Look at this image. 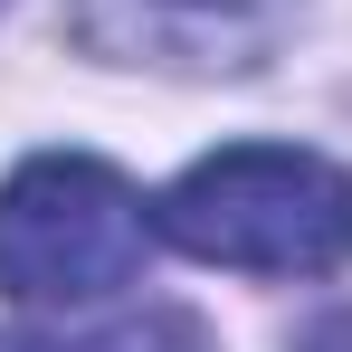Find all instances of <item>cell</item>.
Wrapping results in <instances>:
<instances>
[{"instance_id":"obj_1","label":"cell","mask_w":352,"mask_h":352,"mask_svg":"<svg viewBox=\"0 0 352 352\" xmlns=\"http://www.w3.org/2000/svg\"><path fill=\"white\" fill-rule=\"evenodd\" d=\"M153 229L200 267L333 276L352 257V172H333L305 143H229L153 200Z\"/></svg>"},{"instance_id":"obj_2","label":"cell","mask_w":352,"mask_h":352,"mask_svg":"<svg viewBox=\"0 0 352 352\" xmlns=\"http://www.w3.org/2000/svg\"><path fill=\"white\" fill-rule=\"evenodd\" d=\"M143 190L96 153H29L0 181V295L10 305H96L153 257Z\"/></svg>"},{"instance_id":"obj_3","label":"cell","mask_w":352,"mask_h":352,"mask_svg":"<svg viewBox=\"0 0 352 352\" xmlns=\"http://www.w3.org/2000/svg\"><path fill=\"white\" fill-rule=\"evenodd\" d=\"M67 38L105 67L248 76L276 48V10L267 0H67Z\"/></svg>"},{"instance_id":"obj_4","label":"cell","mask_w":352,"mask_h":352,"mask_svg":"<svg viewBox=\"0 0 352 352\" xmlns=\"http://www.w3.org/2000/svg\"><path fill=\"white\" fill-rule=\"evenodd\" d=\"M0 352H210V333L181 305H143V314L96 324V333H0Z\"/></svg>"},{"instance_id":"obj_5","label":"cell","mask_w":352,"mask_h":352,"mask_svg":"<svg viewBox=\"0 0 352 352\" xmlns=\"http://www.w3.org/2000/svg\"><path fill=\"white\" fill-rule=\"evenodd\" d=\"M295 352H352V305H333L324 324H305V343Z\"/></svg>"}]
</instances>
